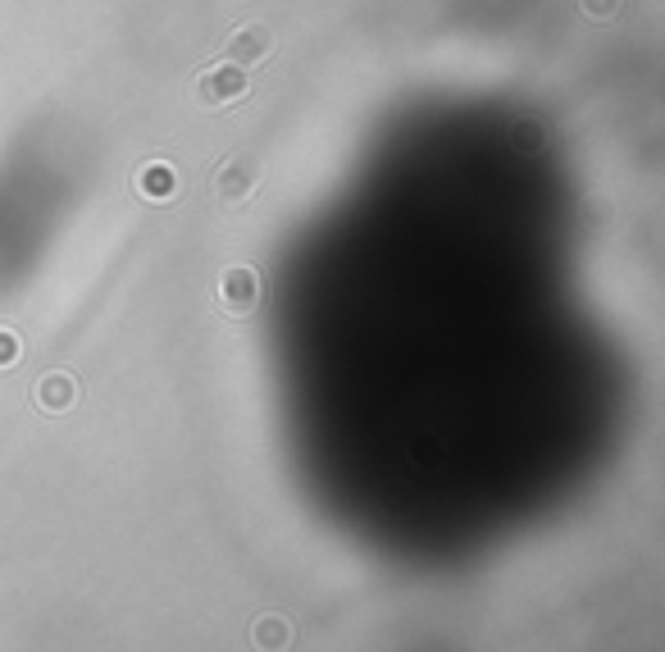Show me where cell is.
Returning a JSON list of instances; mask_svg holds the SVG:
<instances>
[{"label": "cell", "instance_id": "obj_7", "mask_svg": "<svg viewBox=\"0 0 665 652\" xmlns=\"http://www.w3.org/2000/svg\"><path fill=\"white\" fill-rule=\"evenodd\" d=\"M18 356H23V342H18V334H14V329H0V369L18 365Z\"/></svg>", "mask_w": 665, "mask_h": 652}, {"label": "cell", "instance_id": "obj_3", "mask_svg": "<svg viewBox=\"0 0 665 652\" xmlns=\"http://www.w3.org/2000/svg\"><path fill=\"white\" fill-rule=\"evenodd\" d=\"M274 51V37H269V28L265 23H242V28H233L228 33V41H224V55L233 60V64H260Z\"/></svg>", "mask_w": 665, "mask_h": 652}, {"label": "cell", "instance_id": "obj_2", "mask_svg": "<svg viewBox=\"0 0 665 652\" xmlns=\"http://www.w3.org/2000/svg\"><path fill=\"white\" fill-rule=\"evenodd\" d=\"M255 301H260V278H255V269L251 265L224 269V278H219V306L228 315H247Z\"/></svg>", "mask_w": 665, "mask_h": 652}, {"label": "cell", "instance_id": "obj_1", "mask_svg": "<svg viewBox=\"0 0 665 652\" xmlns=\"http://www.w3.org/2000/svg\"><path fill=\"white\" fill-rule=\"evenodd\" d=\"M192 97H197V105H233V101H242L247 97V68L233 64V60L210 64L205 74L197 78Z\"/></svg>", "mask_w": 665, "mask_h": 652}, {"label": "cell", "instance_id": "obj_6", "mask_svg": "<svg viewBox=\"0 0 665 652\" xmlns=\"http://www.w3.org/2000/svg\"><path fill=\"white\" fill-rule=\"evenodd\" d=\"M37 402L46 406V411H68V406H74L78 402V384L74 379H68V375H46L41 384H37Z\"/></svg>", "mask_w": 665, "mask_h": 652}, {"label": "cell", "instance_id": "obj_4", "mask_svg": "<svg viewBox=\"0 0 665 652\" xmlns=\"http://www.w3.org/2000/svg\"><path fill=\"white\" fill-rule=\"evenodd\" d=\"M174 192H178L174 165H164V160H147V165L137 170V197H141V201L164 205V201H174Z\"/></svg>", "mask_w": 665, "mask_h": 652}, {"label": "cell", "instance_id": "obj_5", "mask_svg": "<svg viewBox=\"0 0 665 652\" xmlns=\"http://www.w3.org/2000/svg\"><path fill=\"white\" fill-rule=\"evenodd\" d=\"M251 183H255V170L242 165V160H228V165L215 170V192H219V201H242L251 192Z\"/></svg>", "mask_w": 665, "mask_h": 652}, {"label": "cell", "instance_id": "obj_8", "mask_svg": "<svg viewBox=\"0 0 665 652\" xmlns=\"http://www.w3.org/2000/svg\"><path fill=\"white\" fill-rule=\"evenodd\" d=\"M255 639H260V643H274V648L288 643V620H278V616H274V620H260V625H255Z\"/></svg>", "mask_w": 665, "mask_h": 652}, {"label": "cell", "instance_id": "obj_9", "mask_svg": "<svg viewBox=\"0 0 665 652\" xmlns=\"http://www.w3.org/2000/svg\"><path fill=\"white\" fill-rule=\"evenodd\" d=\"M615 10H620V0H584V14H588V18H598V23L615 18Z\"/></svg>", "mask_w": 665, "mask_h": 652}]
</instances>
